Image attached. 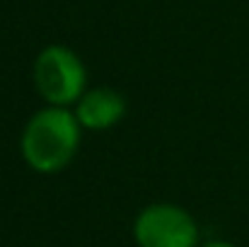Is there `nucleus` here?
Segmentation results:
<instances>
[{
    "label": "nucleus",
    "mask_w": 249,
    "mask_h": 247,
    "mask_svg": "<svg viewBox=\"0 0 249 247\" xmlns=\"http://www.w3.org/2000/svg\"><path fill=\"white\" fill-rule=\"evenodd\" d=\"M80 121L66 107L36 112L22 131V158L34 172L56 174L73 160L80 146Z\"/></svg>",
    "instance_id": "f257e3e1"
},
{
    "label": "nucleus",
    "mask_w": 249,
    "mask_h": 247,
    "mask_svg": "<svg viewBox=\"0 0 249 247\" xmlns=\"http://www.w3.org/2000/svg\"><path fill=\"white\" fill-rule=\"evenodd\" d=\"M34 85L51 107L78 104L87 85L83 61L68 46H46L34 61Z\"/></svg>",
    "instance_id": "f03ea898"
},
{
    "label": "nucleus",
    "mask_w": 249,
    "mask_h": 247,
    "mask_svg": "<svg viewBox=\"0 0 249 247\" xmlns=\"http://www.w3.org/2000/svg\"><path fill=\"white\" fill-rule=\"evenodd\" d=\"M138 247H198V226L189 211L174 204H153L133 223Z\"/></svg>",
    "instance_id": "7ed1b4c3"
},
{
    "label": "nucleus",
    "mask_w": 249,
    "mask_h": 247,
    "mask_svg": "<svg viewBox=\"0 0 249 247\" xmlns=\"http://www.w3.org/2000/svg\"><path fill=\"white\" fill-rule=\"evenodd\" d=\"M126 114V102L111 87L87 90L75 104V116L87 131H104L119 124Z\"/></svg>",
    "instance_id": "20e7f679"
},
{
    "label": "nucleus",
    "mask_w": 249,
    "mask_h": 247,
    "mask_svg": "<svg viewBox=\"0 0 249 247\" xmlns=\"http://www.w3.org/2000/svg\"><path fill=\"white\" fill-rule=\"evenodd\" d=\"M201 247H237V245H232L228 240H211V243H206V245H201Z\"/></svg>",
    "instance_id": "39448f33"
}]
</instances>
